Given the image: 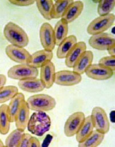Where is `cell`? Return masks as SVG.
<instances>
[{
    "label": "cell",
    "instance_id": "7a4b0ae2",
    "mask_svg": "<svg viewBox=\"0 0 115 147\" xmlns=\"http://www.w3.org/2000/svg\"><path fill=\"white\" fill-rule=\"evenodd\" d=\"M3 34L11 45L24 48L29 43V38L26 32L13 22H9L5 25Z\"/></svg>",
    "mask_w": 115,
    "mask_h": 147
},
{
    "label": "cell",
    "instance_id": "f1b7e54d",
    "mask_svg": "<svg viewBox=\"0 0 115 147\" xmlns=\"http://www.w3.org/2000/svg\"><path fill=\"white\" fill-rule=\"evenodd\" d=\"M18 93V88L15 86H7L2 87L0 89V104L11 100Z\"/></svg>",
    "mask_w": 115,
    "mask_h": 147
},
{
    "label": "cell",
    "instance_id": "4316f807",
    "mask_svg": "<svg viewBox=\"0 0 115 147\" xmlns=\"http://www.w3.org/2000/svg\"><path fill=\"white\" fill-rule=\"evenodd\" d=\"M11 122L7 113V105L0 106V133L6 135L10 129Z\"/></svg>",
    "mask_w": 115,
    "mask_h": 147
},
{
    "label": "cell",
    "instance_id": "ffe728a7",
    "mask_svg": "<svg viewBox=\"0 0 115 147\" xmlns=\"http://www.w3.org/2000/svg\"><path fill=\"white\" fill-rule=\"evenodd\" d=\"M77 38L74 35H71L67 37L58 45L56 51V56L60 59H66L71 49L77 44Z\"/></svg>",
    "mask_w": 115,
    "mask_h": 147
},
{
    "label": "cell",
    "instance_id": "ba28073f",
    "mask_svg": "<svg viewBox=\"0 0 115 147\" xmlns=\"http://www.w3.org/2000/svg\"><path fill=\"white\" fill-rule=\"evenodd\" d=\"M85 114L82 112H76L69 116L64 127V134L68 137H72L77 134L83 123Z\"/></svg>",
    "mask_w": 115,
    "mask_h": 147
},
{
    "label": "cell",
    "instance_id": "d4e9b609",
    "mask_svg": "<svg viewBox=\"0 0 115 147\" xmlns=\"http://www.w3.org/2000/svg\"><path fill=\"white\" fill-rule=\"evenodd\" d=\"M73 0L54 1L51 13L52 19H57V18H62L68 7L70 5L71 3H73Z\"/></svg>",
    "mask_w": 115,
    "mask_h": 147
},
{
    "label": "cell",
    "instance_id": "6da1fadb",
    "mask_svg": "<svg viewBox=\"0 0 115 147\" xmlns=\"http://www.w3.org/2000/svg\"><path fill=\"white\" fill-rule=\"evenodd\" d=\"M51 127V119L46 112H35L29 117L27 128L29 132L37 137H42Z\"/></svg>",
    "mask_w": 115,
    "mask_h": 147
},
{
    "label": "cell",
    "instance_id": "277c9868",
    "mask_svg": "<svg viewBox=\"0 0 115 147\" xmlns=\"http://www.w3.org/2000/svg\"><path fill=\"white\" fill-rule=\"evenodd\" d=\"M114 15L112 13L99 16L90 23L87 27V32L91 36L104 33L114 24Z\"/></svg>",
    "mask_w": 115,
    "mask_h": 147
},
{
    "label": "cell",
    "instance_id": "44dd1931",
    "mask_svg": "<svg viewBox=\"0 0 115 147\" xmlns=\"http://www.w3.org/2000/svg\"><path fill=\"white\" fill-rule=\"evenodd\" d=\"M29 112H30V110H29L26 102H25L21 109L18 111L15 117V121H14L15 122L16 127L18 129L24 131L27 128V123H28L29 119Z\"/></svg>",
    "mask_w": 115,
    "mask_h": 147
},
{
    "label": "cell",
    "instance_id": "5b68a950",
    "mask_svg": "<svg viewBox=\"0 0 115 147\" xmlns=\"http://www.w3.org/2000/svg\"><path fill=\"white\" fill-rule=\"evenodd\" d=\"M91 119L96 131L105 135L109 131L110 121L105 110L102 107H96L92 109Z\"/></svg>",
    "mask_w": 115,
    "mask_h": 147
},
{
    "label": "cell",
    "instance_id": "ac0fdd59",
    "mask_svg": "<svg viewBox=\"0 0 115 147\" xmlns=\"http://www.w3.org/2000/svg\"><path fill=\"white\" fill-rule=\"evenodd\" d=\"M94 59V54L91 51H86L80 58L78 59L75 66H73V72L82 75L86 72L92 64Z\"/></svg>",
    "mask_w": 115,
    "mask_h": 147
},
{
    "label": "cell",
    "instance_id": "8fae6325",
    "mask_svg": "<svg viewBox=\"0 0 115 147\" xmlns=\"http://www.w3.org/2000/svg\"><path fill=\"white\" fill-rule=\"evenodd\" d=\"M5 53L11 60L19 64H27L31 59V54L25 48L9 45L5 48Z\"/></svg>",
    "mask_w": 115,
    "mask_h": 147
},
{
    "label": "cell",
    "instance_id": "3957f363",
    "mask_svg": "<svg viewBox=\"0 0 115 147\" xmlns=\"http://www.w3.org/2000/svg\"><path fill=\"white\" fill-rule=\"evenodd\" d=\"M26 102L29 110L40 112L50 111L54 109L56 105L54 98L47 94L32 95L27 98Z\"/></svg>",
    "mask_w": 115,
    "mask_h": 147
},
{
    "label": "cell",
    "instance_id": "9c48e42d",
    "mask_svg": "<svg viewBox=\"0 0 115 147\" xmlns=\"http://www.w3.org/2000/svg\"><path fill=\"white\" fill-rule=\"evenodd\" d=\"M40 41L44 49L52 51L56 46L54 29L49 23L45 22L41 25L39 30Z\"/></svg>",
    "mask_w": 115,
    "mask_h": 147
},
{
    "label": "cell",
    "instance_id": "52a82bcc",
    "mask_svg": "<svg viewBox=\"0 0 115 147\" xmlns=\"http://www.w3.org/2000/svg\"><path fill=\"white\" fill-rule=\"evenodd\" d=\"M88 43L93 49L107 51L110 47L115 45V38L112 34L104 32L92 36L89 39Z\"/></svg>",
    "mask_w": 115,
    "mask_h": 147
},
{
    "label": "cell",
    "instance_id": "4fadbf2b",
    "mask_svg": "<svg viewBox=\"0 0 115 147\" xmlns=\"http://www.w3.org/2000/svg\"><path fill=\"white\" fill-rule=\"evenodd\" d=\"M53 58V53L45 49L39 50L31 55L28 65L35 68H41L46 64L51 62Z\"/></svg>",
    "mask_w": 115,
    "mask_h": 147
},
{
    "label": "cell",
    "instance_id": "cb8c5ba5",
    "mask_svg": "<svg viewBox=\"0 0 115 147\" xmlns=\"http://www.w3.org/2000/svg\"><path fill=\"white\" fill-rule=\"evenodd\" d=\"M104 138V134L95 130L86 139L81 142H79L78 147H98L102 144Z\"/></svg>",
    "mask_w": 115,
    "mask_h": 147
},
{
    "label": "cell",
    "instance_id": "e0dca14e",
    "mask_svg": "<svg viewBox=\"0 0 115 147\" xmlns=\"http://www.w3.org/2000/svg\"><path fill=\"white\" fill-rule=\"evenodd\" d=\"M18 85L22 91L28 93H39L45 89L40 79L37 78L20 80L18 82Z\"/></svg>",
    "mask_w": 115,
    "mask_h": 147
},
{
    "label": "cell",
    "instance_id": "836d02e7",
    "mask_svg": "<svg viewBox=\"0 0 115 147\" xmlns=\"http://www.w3.org/2000/svg\"><path fill=\"white\" fill-rule=\"evenodd\" d=\"M29 147H41L40 142L37 138L31 137L30 141H29Z\"/></svg>",
    "mask_w": 115,
    "mask_h": 147
},
{
    "label": "cell",
    "instance_id": "2e32d148",
    "mask_svg": "<svg viewBox=\"0 0 115 147\" xmlns=\"http://www.w3.org/2000/svg\"><path fill=\"white\" fill-rule=\"evenodd\" d=\"M25 102V96L21 93H18L10 100L9 105H7V113L11 123L15 121L16 116Z\"/></svg>",
    "mask_w": 115,
    "mask_h": 147
},
{
    "label": "cell",
    "instance_id": "4dcf8cb0",
    "mask_svg": "<svg viewBox=\"0 0 115 147\" xmlns=\"http://www.w3.org/2000/svg\"><path fill=\"white\" fill-rule=\"evenodd\" d=\"M99 64L111 70L114 72L115 70V57L107 56L103 57L99 61Z\"/></svg>",
    "mask_w": 115,
    "mask_h": 147
},
{
    "label": "cell",
    "instance_id": "83f0119b",
    "mask_svg": "<svg viewBox=\"0 0 115 147\" xmlns=\"http://www.w3.org/2000/svg\"><path fill=\"white\" fill-rule=\"evenodd\" d=\"M24 133V131L18 129L13 130L7 137L5 147H18L21 141Z\"/></svg>",
    "mask_w": 115,
    "mask_h": 147
},
{
    "label": "cell",
    "instance_id": "484cf974",
    "mask_svg": "<svg viewBox=\"0 0 115 147\" xmlns=\"http://www.w3.org/2000/svg\"><path fill=\"white\" fill-rule=\"evenodd\" d=\"M36 6L41 15L45 19L52 20L51 13L54 2L52 0H37L35 1Z\"/></svg>",
    "mask_w": 115,
    "mask_h": 147
},
{
    "label": "cell",
    "instance_id": "f546056e",
    "mask_svg": "<svg viewBox=\"0 0 115 147\" xmlns=\"http://www.w3.org/2000/svg\"><path fill=\"white\" fill-rule=\"evenodd\" d=\"M115 7V1L103 0L98 1V13L100 16L111 14Z\"/></svg>",
    "mask_w": 115,
    "mask_h": 147
},
{
    "label": "cell",
    "instance_id": "8992f818",
    "mask_svg": "<svg viewBox=\"0 0 115 147\" xmlns=\"http://www.w3.org/2000/svg\"><path fill=\"white\" fill-rule=\"evenodd\" d=\"M7 75L11 79L20 81L29 78H37L39 70L28 64H18L9 69Z\"/></svg>",
    "mask_w": 115,
    "mask_h": 147
},
{
    "label": "cell",
    "instance_id": "5bb4252c",
    "mask_svg": "<svg viewBox=\"0 0 115 147\" xmlns=\"http://www.w3.org/2000/svg\"><path fill=\"white\" fill-rule=\"evenodd\" d=\"M56 68L52 62L46 64L41 68L40 80L45 89L51 88L54 84Z\"/></svg>",
    "mask_w": 115,
    "mask_h": 147
},
{
    "label": "cell",
    "instance_id": "d6986e66",
    "mask_svg": "<svg viewBox=\"0 0 115 147\" xmlns=\"http://www.w3.org/2000/svg\"><path fill=\"white\" fill-rule=\"evenodd\" d=\"M84 9V3L81 1H73L66 11L62 19L68 23L72 22L79 17Z\"/></svg>",
    "mask_w": 115,
    "mask_h": 147
},
{
    "label": "cell",
    "instance_id": "8d00e7d4",
    "mask_svg": "<svg viewBox=\"0 0 115 147\" xmlns=\"http://www.w3.org/2000/svg\"><path fill=\"white\" fill-rule=\"evenodd\" d=\"M0 147H5V144H3V142H2L1 139H0Z\"/></svg>",
    "mask_w": 115,
    "mask_h": 147
},
{
    "label": "cell",
    "instance_id": "30bf717a",
    "mask_svg": "<svg viewBox=\"0 0 115 147\" xmlns=\"http://www.w3.org/2000/svg\"><path fill=\"white\" fill-rule=\"evenodd\" d=\"M81 75L70 70H61L56 72L54 84L62 86H73L81 82Z\"/></svg>",
    "mask_w": 115,
    "mask_h": 147
},
{
    "label": "cell",
    "instance_id": "d590c367",
    "mask_svg": "<svg viewBox=\"0 0 115 147\" xmlns=\"http://www.w3.org/2000/svg\"><path fill=\"white\" fill-rule=\"evenodd\" d=\"M108 53H109V56H114L115 57V45L112 46L107 50Z\"/></svg>",
    "mask_w": 115,
    "mask_h": 147
},
{
    "label": "cell",
    "instance_id": "1f68e13d",
    "mask_svg": "<svg viewBox=\"0 0 115 147\" xmlns=\"http://www.w3.org/2000/svg\"><path fill=\"white\" fill-rule=\"evenodd\" d=\"M9 3L16 6L27 7L33 5L35 3L34 0H9Z\"/></svg>",
    "mask_w": 115,
    "mask_h": 147
},
{
    "label": "cell",
    "instance_id": "9a60e30c",
    "mask_svg": "<svg viewBox=\"0 0 115 147\" xmlns=\"http://www.w3.org/2000/svg\"><path fill=\"white\" fill-rule=\"evenodd\" d=\"M86 51V44L84 41L77 42L65 59L66 65L69 68H73L80 56Z\"/></svg>",
    "mask_w": 115,
    "mask_h": 147
},
{
    "label": "cell",
    "instance_id": "7c38bea8",
    "mask_svg": "<svg viewBox=\"0 0 115 147\" xmlns=\"http://www.w3.org/2000/svg\"><path fill=\"white\" fill-rule=\"evenodd\" d=\"M85 74L91 79L102 81L111 78L114 74V72L99 64H94L87 69Z\"/></svg>",
    "mask_w": 115,
    "mask_h": 147
},
{
    "label": "cell",
    "instance_id": "e575fe53",
    "mask_svg": "<svg viewBox=\"0 0 115 147\" xmlns=\"http://www.w3.org/2000/svg\"><path fill=\"white\" fill-rule=\"evenodd\" d=\"M7 82V78L4 74H0V89L5 86Z\"/></svg>",
    "mask_w": 115,
    "mask_h": 147
},
{
    "label": "cell",
    "instance_id": "603a6c76",
    "mask_svg": "<svg viewBox=\"0 0 115 147\" xmlns=\"http://www.w3.org/2000/svg\"><path fill=\"white\" fill-rule=\"evenodd\" d=\"M94 125L90 116L86 117L81 127L75 135L77 141L79 143L83 141L89 135H91V133L94 131Z\"/></svg>",
    "mask_w": 115,
    "mask_h": 147
},
{
    "label": "cell",
    "instance_id": "d6a6232c",
    "mask_svg": "<svg viewBox=\"0 0 115 147\" xmlns=\"http://www.w3.org/2000/svg\"><path fill=\"white\" fill-rule=\"evenodd\" d=\"M32 135L29 133H24L22 138L18 147H29V141H30Z\"/></svg>",
    "mask_w": 115,
    "mask_h": 147
},
{
    "label": "cell",
    "instance_id": "7402d4cb",
    "mask_svg": "<svg viewBox=\"0 0 115 147\" xmlns=\"http://www.w3.org/2000/svg\"><path fill=\"white\" fill-rule=\"evenodd\" d=\"M69 24L65 20L60 19L56 22L54 28L56 45H59L68 37Z\"/></svg>",
    "mask_w": 115,
    "mask_h": 147
}]
</instances>
